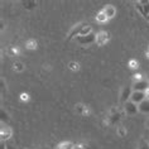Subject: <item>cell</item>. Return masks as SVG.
I'll return each mask as SVG.
<instances>
[{
    "label": "cell",
    "instance_id": "6da1fadb",
    "mask_svg": "<svg viewBox=\"0 0 149 149\" xmlns=\"http://www.w3.org/2000/svg\"><path fill=\"white\" fill-rule=\"evenodd\" d=\"M110 40V34L107 32H105V31H101V32H99L97 34H96V44L97 46H105V44L107 43Z\"/></svg>",
    "mask_w": 149,
    "mask_h": 149
},
{
    "label": "cell",
    "instance_id": "7a4b0ae2",
    "mask_svg": "<svg viewBox=\"0 0 149 149\" xmlns=\"http://www.w3.org/2000/svg\"><path fill=\"white\" fill-rule=\"evenodd\" d=\"M133 91H140V92H147L149 90V81L148 80H141V81H136L134 82L132 86Z\"/></svg>",
    "mask_w": 149,
    "mask_h": 149
},
{
    "label": "cell",
    "instance_id": "3957f363",
    "mask_svg": "<svg viewBox=\"0 0 149 149\" xmlns=\"http://www.w3.org/2000/svg\"><path fill=\"white\" fill-rule=\"evenodd\" d=\"M147 100V94L145 92H140V91H133L132 97H130V101L136 104V105H140L141 102Z\"/></svg>",
    "mask_w": 149,
    "mask_h": 149
},
{
    "label": "cell",
    "instance_id": "277c9868",
    "mask_svg": "<svg viewBox=\"0 0 149 149\" xmlns=\"http://www.w3.org/2000/svg\"><path fill=\"white\" fill-rule=\"evenodd\" d=\"M13 135V130L10 126H5V125H3L1 126V129H0V138H1V141H5V140H8L10 139Z\"/></svg>",
    "mask_w": 149,
    "mask_h": 149
},
{
    "label": "cell",
    "instance_id": "5b68a950",
    "mask_svg": "<svg viewBox=\"0 0 149 149\" xmlns=\"http://www.w3.org/2000/svg\"><path fill=\"white\" fill-rule=\"evenodd\" d=\"M124 110L128 115H135V114H138V111H139V107H138L136 104L128 101L126 104H124Z\"/></svg>",
    "mask_w": 149,
    "mask_h": 149
},
{
    "label": "cell",
    "instance_id": "8992f818",
    "mask_svg": "<svg viewBox=\"0 0 149 149\" xmlns=\"http://www.w3.org/2000/svg\"><path fill=\"white\" fill-rule=\"evenodd\" d=\"M95 40H96V34H94V33H91V34H88V36H85V37H77V42L80 44H82V46H85V44H91V43H94Z\"/></svg>",
    "mask_w": 149,
    "mask_h": 149
},
{
    "label": "cell",
    "instance_id": "52a82bcc",
    "mask_svg": "<svg viewBox=\"0 0 149 149\" xmlns=\"http://www.w3.org/2000/svg\"><path fill=\"white\" fill-rule=\"evenodd\" d=\"M132 94H133V88H132V87H124V88H123L121 95H120V100H121V102L126 104L128 101H130Z\"/></svg>",
    "mask_w": 149,
    "mask_h": 149
},
{
    "label": "cell",
    "instance_id": "ba28073f",
    "mask_svg": "<svg viewBox=\"0 0 149 149\" xmlns=\"http://www.w3.org/2000/svg\"><path fill=\"white\" fill-rule=\"evenodd\" d=\"M102 12L105 13V15L109 18V19H113V18L116 15V8H115L114 5H111V4H107V5L104 6Z\"/></svg>",
    "mask_w": 149,
    "mask_h": 149
},
{
    "label": "cell",
    "instance_id": "9c48e42d",
    "mask_svg": "<svg viewBox=\"0 0 149 149\" xmlns=\"http://www.w3.org/2000/svg\"><path fill=\"white\" fill-rule=\"evenodd\" d=\"M84 25H85V23H80V24H77V25H74V27L72 28V31L70 32V34H68V37H67V40H71L73 38V37H79V34H80V32H81V29L84 28Z\"/></svg>",
    "mask_w": 149,
    "mask_h": 149
},
{
    "label": "cell",
    "instance_id": "30bf717a",
    "mask_svg": "<svg viewBox=\"0 0 149 149\" xmlns=\"http://www.w3.org/2000/svg\"><path fill=\"white\" fill-rule=\"evenodd\" d=\"M138 107H139V113L148 115L149 114V100L148 99L144 100V101L141 102L140 105H138Z\"/></svg>",
    "mask_w": 149,
    "mask_h": 149
},
{
    "label": "cell",
    "instance_id": "8fae6325",
    "mask_svg": "<svg viewBox=\"0 0 149 149\" xmlns=\"http://www.w3.org/2000/svg\"><path fill=\"white\" fill-rule=\"evenodd\" d=\"M37 47H38V42L33 38L28 39L27 42H25V48L29 51H34V49H37Z\"/></svg>",
    "mask_w": 149,
    "mask_h": 149
},
{
    "label": "cell",
    "instance_id": "7c38bea8",
    "mask_svg": "<svg viewBox=\"0 0 149 149\" xmlns=\"http://www.w3.org/2000/svg\"><path fill=\"white\" fill-rule=\"evenodd\" d=\"M119 120H120V114H119L115 109H113V110H111V115L109 118V121L111 123V124H116Z\"/></svg>",
    "mask_w": 149,
    "mask_h": 149
},
{
    "label": "cell",
    "instance_id": "4fadbf2b",
    "mask_svg": "<svg viewBox=\"0 0 149 149\" xmlns=\"http://www.w3.org/2000/svg\"><path fill=\"white\" fill-rule=\"evenodd\" d=\"M57 149H76V145L72 141H62L58 144Z\"/></svg>",
    "mask_w": 149,
    "mask_h": 149
},
{
    "label": "cell",
    "instance_id": "5bb4252c",
    "mask_svg": "<svg viewBox=\"0 0 149 149\" xmlns=\"http://www.w3.org/2000/svg\"><path fill=\"white\" fill-rule=\"evenodd\" d=\"M76 110H77V113L81 114V115H88V107L87 106H85L84 104H77L76 105Z\"/></svg>",
    "mask_w": 149,
    "mask_h": 149
},
{
    "label": "cell",
    "instance_id": "9a60e30c",
    "mask_svg": "<svg viewBox=\"0 0 149 149\" xmlns=\"http://www.w3.org/2000/svg\"><path fill=\"white\" fill-rule=\"evenodd\" d=\"M91 33H92V27H91V25H88V24H85V25H84V28L81 29V32H80L79 37H85V36L91 34Z\"/></svg>",
    "mask_w": 149,
    "mask_h": 149
},
{
    "label": "cell",
    "instance_id": "2e32d148",
    "mask_svg": "<svg viewBox=\"0 0 149 149\" xmlns=\"http://www.w3.org/2000/svg\"><path fill=\"white\" fill-rule=\"evenodd\" d=\"M107 20H109V18L105 15V13H104L102 10H100V12L96 14V22H99V23H106Z\"/></svg>",
    "mask_w": 149,
    "mask_h": 149
},
{
    "label": "cell",
    "instance_id": "e0dca14e",
    "mask_svg": "<svg viewBox=\"0 0 149 149\" xmlns=\"http://www.w3.org/2000/svg\"><path fill=\"white\" fill-rule=\"evenodd\" d=\"M23 5H24V8H25V9L31 10V9H34L38 4H37L36 1H23Z\"/></svg>",
    "mask_w": 149,
    "mask_h": 149
},
{
    "label": "cell",
    "instance_id": "ac0fdd59",
    "mask_svg": "<svg viewBox=\"0 0 149 149\" xmlns=\"http://www.w3.org/2000/svg\"><path fill=\"white\" fill-rule=\"evenodd\" d=\"M128 67L130 70H136L138 67H139V62H138L136 59H130L128 62Z\"/></svg>",
    "mask_w": 149,
    "mask_h": 149
},
{
    "label": "cell",
    "instance_id": "d6986e66",
    "mask_svg": "<svg viewBox=\"0 0 149 149\" xmlns=\"http://www.w3.org/2000/svg\"><path fill=\"white\" fill-rule=\"evenodd\" d=\"M141 5H143V9H144V13H145V18L149 15V0H143V1H140Z\"/></svg>",
    "mask_w": 149,
    "mask_h": 149
},
{
    "label": "cell",
    "instance_id": "ffe728a7",
    "mask_svg": "<svg viewBox=\"0 0 149 149\" xmlns=\"http://www.w3.org/2000/svg\"><path fill=\"white\" fill-rule=\"evenodd\" d=\"M13 66H14V70H15L17 72H22V71H24V65L22 62H19V61H17Z\"/></svg>",
    "mask_w": 149,
    "mask_h": 149
},
{
    "label": "cell",
    "instance_id": "44dd1931",
    "mask_svg": "<svg viewBox=\"0 0 149 149\" xmlns=\"http://www.w3.org/2000/svg\"><path fill=\"white\" fill-rule=\"evenodd\" d=\"M0 116H1V123L9 121V115H8V113H5L4 109H1V111H0Z\"/></svg>",
    "mask_w": 149,
    "mask_h": 149
},
{
    "label": "cell",
    "instance_id": "7402d4cb",
    "mask_svg": "<svg viewBox=\"0 0 149 149\" xmlns=\"http://www.w3.org/2000/svg\"><path fill=\"white\" fill-rule=\"evenodd\" d=\"M116 133H118V135H119V136L124 138V136L126 135V129L124 128V126H119V128L116 129Z\"/></svg>",
    "mask_w": 149,
    "mask_h": 149
},
{
    "label": "cell",
    "instance_id": "603a6c76",
    "mask_svg": "<svg viewBox=\"0 0 149 149\" xmlns=\"http://www.w3.org/2000/svg\"><path fill=\"white\" fill-rule=\"evenodd\" d=\"M135 8H136V10H139V13L145 18V13H144L143 5H141V3H140V1H136V3H135Z\"/></svg>",
    "mask_w": 149,
    "mask_h": 149
},
{
    "label": "cell",
    "instance_id": "cb8c5ba5",
    "mask_svg": "<svg viewBox=\"0 0 149 149\" xmlns=\"http://www.w3.org/2000/svg\"><path fill=\"white\" fill-rule=\"evenodd\" d=\"M19 97H20V101H23V102H27V101H29V95L27 94V92H22Z\"/></svg>",
    "mask_w": 149,
    "mask_h": 149
},
{
    "label": "cell",
    "instance_id": "d4e9b609",
    "mask_svg": "<svg viewBox=\"0 0 149 149\" xmlns=\"http://www.w3.org/2000/svg\"><path fill=\"white\" fill-rule=\"evenodd\" d=\"M70 68L72 70V71H79V68H80V65L79 63H76V62H70Z\"/></svg>",
    "mask_w": 149,
    "mask_h": 149
},
{
    "label": "cell",
    "instance_id": "484cf974",
    "mask_svg": "<svg viewBox=\"0 0 149 149\" xmlns=\"http://www.w3.org/2000/svg\"><path fill=\"white\" fill-rule=\"evenodd\" d=\"M138 149H149V141H141Z\"/></svg>",
    "mask_w": 149,
    "mask_h": 149
},
{
    "label": "cell",
    "instance_id": "4316f807",
    "mask_svg": "<svg viewBox=\"0 0 149 149\" xmlns=\"http://www.w3.org/2000/svg\"><path fill=\"white\" fill-rule=\"evenodd\" d=\"M76 149H90V147L86 144H77L76 145Z\"/></svg>",
    "mask_w": 149,
    "mask_h": 149
},
{
    "label": "cell",
    "instance_id": "83f0119b",
    "mask_svg": "<svg viewBox=\"0 0 149 149\" xmlns=\"http://www.w3.org/2000/svg\"><path fill=\"white\" fill-rule=\"evenodd\" d=\"M10 52H12V53H14V54H19L20 53V52H19V49H18V48H14V47H12V48H10Z\"/></svg>",
    "mask_w": 149,
    "mask_h": 149
},
{
    "label": "cell",
    "instance_id": "f1b7e54d",
    "mask_svg": "<svg viewBox=\"0 0 149 149\" xmlns=\"http://www.w3.org/2000/svg\"><path fill=\"white\" fill-rule=\"evenodd\" d=\"M134 80H135V82H136V81H141V80H143V79H141V74L140 73L134 74Z\"/></svg>",
    "mask_w": 149,
    "mask_h": 149
},
{
    "label": "cell",
    "instance_id": "f546056e",
    "mask_svg": "<svg viewBox=\"0 0 149 149\" xmlns=\"http://www.w3.org/2000/svg\"><path fill=\"white\" fill-rule=\"evenodd\" d=\"M6 149H17V148H14L13 145H6Z\"/></svg>",
    "mask_w": 149,
    "mask_h": 149
},
{
    "label": "cell",
    "instance_id": "4dcf8cb0",
    "mask_svg": "<svg viewBox=\"0 0 149 149\" xmlns=\"http://www.w3.org/2000/svg\"><path fill=\"white\" fill-rule=\"evenodd\" d=\"M0 149H6V145L4 143H1V147H0Z\"/></svg>",
    "mask_w": 149,
    "mask_h": 149
},
{
    "label": "cell",
    "instance_id": "1f68e13d",
    "mask_svg": "<svg viewBox=\"0 0 149 149\" xmlns=\"http://www.w3.org/2000/svg\"><path fill=\"white\" fill-rule=\"evenodd\" d=\"M145 94H147V99H148V100H149V90H148V91H147V92H145Z\"/></svg>",
    "mask_w": 149,
    "mask_h": 149
},
{
    "label": "cell",
    "instance_id": "d6a6232c",
    "mask_svg": "<svg viewBox=\"0 0 149 149\" xmlns=\"http://www.w3.org/2000/svg\"><path fill=\"white\" fill-rule=\"evenodd\" d=\"M37 149H49L48 147H42V148H37Z\"/></svg>",
    "mask_w": 149,
    "mask_h": 149
},
{
    "label": "cell",
    "instance_id": "836d02e7",
    "mask_svg": "<svg viewBox=\"0 0 149 149\" xmlns=\"http://www.w3.org/2000/svg\"><path fill=\"white\" fill-rule=\"evenodd\" d=\"M147 128L149 129V119H148V120H147Z\"/></svg>",
    "mask_w": 149,
    "mask_h": 149
},
{
    "label": "cell",
    "instance_id": "e575fe53",
    "mask_svg": "<svg viewBox=\"0 0 149 149\" xmlns=\"http://www.w3.org/2000/svg\"><path fill=\"white\" fill-rule=\"evenodd\" d=\"M145 19H147V20H148V22H149V15H148V17H147V18H145Z\"/></svg>",
    "mask_w": 149,
    "mask_h": 149
},
{
    "label": "cell",
    "instance_id": "d590c367",
    "mask_svg": "<svg viewBox=\"0 0 149 149\" xmlns=\"http://www.w3.org/2000/svg\"><path fill=\"white\" fill-rule=\"evenodd\" d=\"M147 57L149 58V52H147Z\"/></svg>",
    "mask_w": 149,
    "mask_h": 149
},
{
    "label": "cell",
    "instance_id": "8d00e7d4",
    "mask_svg": "<svg viewBox=\"0 0 149 149\" xmlns=\"http://www.w3.org/2000/svg\"><path fill=\"white\" fill-rule=\"evenodd\" d=\"M148 81H149V79H148Z\"/></svg>",
    "mask_w": 149,
    "mask_h": 149
},
{
    "label": "cell",
    "instance_id": "74e56055",
    "mask_svg": "<svg viewBox=\"0 0 149 149\" xmlns=\"http://www.w3.org/2000/svg\"><path fill=\"white\" fill-rule=\"evenodd\" d=\"M148 141H149V139H148Z\"/></svg>",
    "mask_w": 149,
    "mask_h": 149
}]
</instances>
